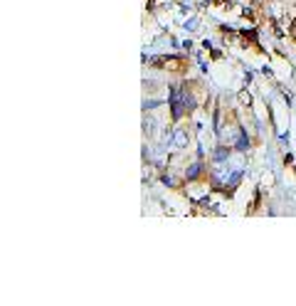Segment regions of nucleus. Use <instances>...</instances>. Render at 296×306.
<instances>
[{"instance_id": "nucleus-3", "label": "nucleus", "mask_w": 296, "mask_h": 306, "mask_svg": "<svg viewBox=\"0 0 296 306\" xmlns=\"http://www.w3.org/2000/svg\"><path fill=\"white\" fill-rule=\"evenodd\" d=\"M156 126H158V124H156V119H151V116H148V119L143 121V133H146L148 138H153V136H156Z\"/></svg>"}, {"instance_id": "nucleus-2", "label": "nucleus", "mask_w": 296, "mask_h": 306, "mask_svg": "<svg viewBox=\"0 0 296 306\" xmlns=\"http://www.w3.org/2000/svg\"><path fill=\"white\" fill-rule=\"evenodd\" d=\"M187 141H190V136H187L185 129H175L173 131V144H175V148H185Z\"/></svg>"}, {"instance_id": "nucleus-5", "label": "nucleus", "mask_w": 296, "mask_h": 306, "mask_svg": "<svg viewBox=\"0 0 296 306\" xmlns=\"http://www.w3.org/2000/svg\"><path fill=\"white\" fill-rule=\"evenodd\" d=\"M227 156H230V151H227V148H220L218 153H215V158H218V161H225Z\"/></svg>"}, {"instance_id": "nucleus-1", "label": "nucleus", "mask_w": 296, "mask_h": 306, "mask_svg": "<svg viewBox=\"0 0 296 306\" xmlns=\"http://www.w3.org/2000/svg\"><path fill=\"white\" fill-rule=\"evenodd\" d=\"M171 109H173V116H175V119L183 116V109H185V92H180L178 87L171 89Z\"/></svg>"}, {"instance_id": "nucleus-6", "label": "nucleus", "mask_w": 296, "mask_h": 306, "mask_svg": "<svg viewBox=\"0 0 296 306\" xmlns=\"http://www.w3.org/2000/svg\"><path fill=\"white\" fill-rule=\"evenodd\" d=\"M286 198H289V200L296 205V193H294V190H289V193H286Z\"/></svg>"}, {"instance_id": "nucleus-4", "label": "nucleus", "mask_w": 296, "mask_h": 306, "mask_svg": "<svg viewBox=\"0 0 296 306\" xmlns=\"http://www.w3.org/2000/svg\"><path fill=\"white\" fill-rule=\"evenodd\" d=\"M185 176L190 178V180H193V178H198V176H200V163H193V165H190V171H187Z\"/></svg>"}]
</instances>
